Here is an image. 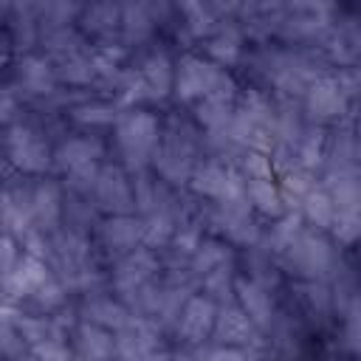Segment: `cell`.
Segmentation results:
<instances>
[{
	"instance_id": "obj_1",
	"label": "cell",
	"mask_w": 361,
	"mask_h": 361,
	"mask_svg": "<svg viewBox=\"0 0 361 361\" xmlns=\"http://www.w3.org/2000/svg\"><path fill=\"white\" fill-rule=\"evenodd\" d=\"M243 76L251 87L271 93L274 99H296L307 93V87L330 73L333 68L322 56L319 45H285V42H254L245 51L240 65Z\"/></svg>"
},
{
	"instance_id": "obj_2",
	"label": "cell",
	"mask_w": 361,
	"mask_h": 361,
	"mask_svg": "<svg viewBox=\"0 0 361 361\" xmlns=\"http://www.w3.org/2000/svg\"><path fill=\"white\" fill-rule=\"evenodd\" d=\"M206 158V130L186 107L161 113V141L152 155V172L175 189H186L197 164Z\"/></svg>"
},
{
	"instance_id": "obj_3",
	"label": "cell",
	"mask_w": 361,
	"mask_h": 361,
	"mask_svg": "<svg viewBox=\"0 0 361 361\" xmlns=\"http://www.w3.org/2000/svg\"><path fill=\"white\" fill-rule=\"evenodd\" d=\"M175 54L166 39H155L130 54L121 87L116 93L118 104L127 107H158L172 99L175 90Z\"/></svg>"
},
{
	"instance_id": "obj_4",
	"label": "cell",
	"mask_w": 361,
	"mask_h": 361,
	"mask_svg": "<svg viewBox=\"0 0 361 361\" xmlns=\"http://www.w3.org/2000/svg\"><path fill=\"white\" fill-rule=\"evenodd\" d=\"M45 265L51 268V274L65 285V290L73 299L107 285V265L102 262V257L93 245V237L76 234L65 226H59L54 234H48Z\"/></svg>"
},
{
	"instance_id": "obj_5",
	"label": "cell",
	"mask_w": 361,
	"mask_h": 361,
	"mask_svg": "<svg viewBox=\"0 0 361 361\" xmlns=\"http://www.w3.org/2000/svg\"><path fill=\"white\" fill-rule=\"evenodd\" d=\"M110 158L130 175L152 169V155L161 141V113L149 107H127L110 130Z\"/></svg>"
},
{
	"instance_id": "obj_6",
	"label": "cell",
	"mask_w": 361,
	"mask_h": 361,
	"mask_svg": "<svg viewBox=\"0 0 361 361\" xmlns=\"http://www.w3.org/2000/svg\"><path fill=\"white\" fill-rule=\"evenodd\" d=\"M341 257H344V248H338L327 231H319L302 223L293 240L276 254V262L285 279H330Z\"/></svg>"
},
{
	"instance_id": "obj_7",
	"label": "cell",
	"mask_w": 361,
	"mask_h": 361,
	"mask_svg": "<svg viewBox=\"0 0 361 361\" xmlns=\"http://www.w3.org/2000/svg\"><path fill=\"white\" fill-rule=\"evenodd\" d=\"M226 90H243L237 76L212 59H206L200 51H180L175 59V90L172 102L178 107H192L200 99L212 93H226Z\"/></svg>"
},
{
	"instance_id": "obj_8",
	"label": "cell",
	"mask_w": 361,
	"mask_h": 361,
	"mask_svg": "<svg viewBox=\"0 0 361 361\" xmlns=\"http://www.w3.org/2000/svg\"><path fill=\"white\" fill-rule=\"evenodd\" d=\"M274 124H276V99L259 87L243 85L234 107V118L228 127V135L234 138V144L243 149H257L271 155Z\"/></svg>"
},
{
	"instance_id": "obj_9",
	"label": "cell",
	"mask_w": 361,
	"mask_h": 361,
	"mask_svg": "<svg viewBox=\"0 0 361 361\" xmlns=\"http://www.w3.org/2000/svg\"><path fill=\"white\" fill-rule=\"evenodd\" d=\"M279 307L305 324L313 336H322L338 327L333 293L324 279H288L279 290Z\"/></svg>"
},
{
	"instance_id": "obj_10",
	"label": "cell",
	"mask_w": 361,
	"mask_h": 361,
	"mask_svg": "<svg viewBox=\"0 0 361 361\" xmlns=\"http://www.w3.org/2000/svg\"><path fill=\"white\" fill-rule=\"evenodd\" d=\"M3 155L20 175H54V144L25 118L3 127Z\"/></svg>"
},
{
	"instance_id": "obj_11",
	"label": "cell",
	"mask_w": 361,
	"mask_h": 361,
	"mask_svg": "<svg viewBox=\"0 0 361 361\" xmlns=\"http://www.w3.org/2000/svg\"><path fill=\"white\" fill-rule=\"evenodd\" d=\"M206 231L243 251L262 240L265 220L251 209L245 197L226 203H206Z\"/></svg>"
},
{
	"instance_id": "obj_12",
	"label": "cell",
	"mask_w": 361,
	"mask_h": 361,
	"mask_svg": "<svg viewBox=\"0 0 361 361\" xmlns=\"http://www.w3.org/2000/svg\"><path fill=\"white\" fill-rule=\"evenodd\" d=\"M161 274H164L161 254L141 245V248H135L133 254H127L124 259H118L107 268V288L130 307Z\"/></svg>"
},
{
	"instance_id": "obj_13",
	"label": "cell",
	"mask_w": 361,
	"mask_h": 361,
	"mask_svg": "<svg viewBox=\"0 0 361 361\" xmlns=\"http://www.w3.org/2000/svg\"><path fill=\"white\" fill-rule=\"evenodd\" d=\"M3 85H8V87L25 102V107H31V104H37V102L54 96V93L62 87L59 79H56V73H54L51 59H48L45 54H39V51L17 56V59L8 65Z\"/></svg>"
},
{
	"instance_id": "obj_14",
	"label": "cell",
	"mask_w": 361,
	"mask_h": 361,
	"mask_svg": "<svg viewBox=\"0 0 361 361\" xmlns=\"http://www.w3.org/2000/svg\"><path fill=\"white\" fill-rule=\"evenodd\" d=\"M319 51L333 71L361 62V6H338L327 34L319 42Z\"/></svg>"
},
{
	"instance_id": "obj_15",
	"label": "cell",
	"mask_w": 361,
	"mask_h": 361,
	"mask_svg": "<svg viewBox=\"0 0 361 361\" xmlns=\"http://www.w3.org/2000/svg\"><path fill=\"white\" fill-rule=\"evenodd\" d=\"M186 189L206 203H226V200L245 197V183H243L240 166L234 161L209 158V155L197 164Z\"/></svg>"
},
{
	"instance_id": "obj_16",
	"label": "cell",
	"mask_w": 361,
	"mask_h": 361,
	"mask_svg": "<svg viewBox=\"0 0 361 361\" xmlns=\"http://www.w3.org/2000/svg\"><path fill=\"white\" fill-rule=\"evenodd\" d=\"M110 161V141L99 133L71 130L56 147H54V178H68L73 172L102 166Z\"/></svg>"
},
{
	"instance_id": "obj_17",
	"label": "cell",
	"mask_w": 361,
	"mask_h": 361,
	"mask_svg": "<svg viewBox=\"0 0 361 361\" xmlns=\"http://www.w3.org/2000/svg\"><path fill=\"white\" fill-rule=\"evenodd\" d=\"M302 110H305V116L313 127L330 130V127H336V124H341L353 116V102L347 99L336 73L330 71L307 87V93L302 96Z\"/></svg>"
},
{
	"instance_id": "obj_18",
	"label": "cell",
	"mask_w": 361,
	"mask_h": 361,
	"mask_svg": "<svg viewBox=\"0 0 361 361\" xmlns=\"http://www.w3.org/2000/svg\"><path fill=\"white\" fill-rule=\"evenodd\" d=\"M93 245L102 257V262L110 268L113 262L124 259L135 248L144 245V220L138 214H113L102 217V223L93 231Z\"/></svg>"
},
{
	"instance_id": "obj_19",
	"label": "cell",
	"mask_w": 361,
	"mask_h": 361,
	"mask_svg": "<svg viewBox=\"0 0 361 361\" xmlns=\"http://www.w3.org/2000/svg\"><path fill=\"white\" fill-rule=\"evenodd\" d=\"M93 206L99 209L102 217L113 214H135V192H133V175L116 164L113 158L102 164L93 192H90Z\"/></svg>"
},
{
	"instance_id": "obj_20",
	"label": "cell",
	"mask_w": 361,
	"mask_h": 361,
	"mask_svg": "<svg viewBox=\"0 0 361 361\" xmlns=\"http://www.w3.org/2000/svg\"><path fill=\"white\" fill-rule=\"evenodd\" d=\"M217 310L220 305L212 302L203 293H195L186 307L180 310V319L169 336L172 347H183V350H203L212 344V333H214V322H217Z\"/></svg>"
},
{
	"instance_id": "obj_21",
	"label": "cell",
	"mask_w": 361,
	"mask_h": 361,
	"mask_svg": "<svg viewBox=\"0 0 361 361\" xmlns=\"http://www.w3.org/2000/svg\"><path fill=\"white\" fill-rule=\"evenodd\" d=\"M169 347V336L138 316L116 330V361H158Z\"/></svg>"
},
{
	"instance_id": "obj_22",
	"label": "cell",
	"mask_w": 361,
	"mask_h": 361,
	"mask_svg": "<svg viewBox=\"0 0 361 361\" xmlns=\"http://www.w3.org/2000/svg\"><path fill=\"white\" fill-rule=\"evenodd\" d=\"M212 344L214 347H237V350H251L262 358H268V344L265 336L259 333V327L245 316V310L231 302V305H220L217 310V322H214V333H212Z\"/></svg>"
},
{
	"instance_id": "obj_23",
	"label": "cell",
	"mask_w": 361,
	"mask_h": 361,
	"mask_svg": "<svg viewBox=\"0 0 361 361\" xmlns=\"http://www.w3.org/2000/svg\"><path fill=\"white\" fill-rule=\"evenodd\" d=\"M73 310H76V319L90 322V324H99V327L113 330V333L121 330V327L133 319L130 307H127L107 285L76 296V299H73Z\"/></svg>"
},
{
	"instance_id": "obj_24",
	"label": "cell",
	"mask_w": 361,
	"mask_h": 361,
	"mask_svg": "<svg viewBox=\"0 0 361 361\" xmlns=\"http://www.w3.org/2000/svg\"><path fill=\"white\" fill-rule=\"evenodd\" d=\"M248 45H251V42H248L245 31L240 28V23H237V20H228V23H223L214 34H209L195 51H200V54H203L206 59H212L214 65L231 71V68H240V65H243Z\"/></svg>"
},
{
	"instance_id": "obj_25",
	"label": "cell",
	"mask_w": 361,
	"mask_h": 361,
	"mask_svg": "<svg viewBox=\"0 0 361 361\" xmlns=\"http://www.w3.org/2000/svg\"><path fill=\"white\" fill-rule=\"evenodd\" d=\"M76 25L93 45H121V3H85Z\"/></svg>"
},
{
	"instance_id": "obj_26",
	"label": "cell",
	"mask_w": 361,
	"mask_h": 361,
	"mask_svg": "<svg viewBox=\"0 0 361 361\" xmlns=\"http://www.w3.org/2000/svg\"><path fill=\"white\" fill-rule=\"evenodd\" d=\"M121 113H124V107L118 104V99L102 96V93H90V96H85L76 107H71L68 121H71L73 130L110 135V130H113V124L118 121Z\"/></svg>"
},
{
	"instance_id": "obj_27",
	"label": "cell",
	"mask_w": 361,
	"mask_h": 361,
	"mask_svg": "<svg viewBox=\"0 0 361 361\" xmlns=\"http://www.w3.org/2000/svg\"><path fill=\"white\" fill-rule=\"evenodd\" d=\"M161 37L152 3H121V45L127 51H138Z\"/></svg>"
},
{
	"instance_id": "obj_28",
	"label": "cell",
	"mask_w": 361,
	"mask_h": 361,
	"mask_svg": "<svg viewBox=\"0 0 361 361\" xmlns=\"http://www.w3.org/2000/svg\"><path fill=\"white\" fill-rule=\"evenodd\" d=\"M71 350L76 361H116V333L76 319L71 327Z\"/></svg>"
},
{
	"instance_id": "obj_29",
	"label": "cell",
	"mask_w": 361,
	"mask_h": 361,
	"mask_svg": "<svg viewBox=\"0 0 361 361\" xmlns=\"http://www.w3.org/2000/svg\"><path fill=\"white\" fill-rule=\"evenodd\" d=\"M234 302L259 327V333H265L274 324L276 313H279V293L268 290V288H262V285H257L245 276H237V299Z\"/></svg>"
},
{
	"instance_id": "obj_30",
	"label": "cell",
	"mask_w": 361,
	"mask_h": 361,
	"mask_svg": "<svg viewBox=\"0 0 361 361\" xmlns=\"http://www.w3.org/2000/svg\"><path fill=\"white\" fill-rule=\"evenodd\" d=\"M237 268H240V276L268 288V290H282L285 288V274L279 268V262L274 259V254L265 248V245H251V248H243L237 251Z\"/></svg>"
},
{
	"instance_id": "obj_31",
	"label": "cell",
	"mask_w": 361,
	"mask_h": 361,
	"mask_svg": "<svg viewBox=\"0 0 361 361\" xmlns=\"http://www.w3.org/2000/svg\"><path fill=\"white\" fill-rule=\"evenodd\" d=\"M231 262H237V248L228 245L226 240L214 237V234H206L203 243L197 245V251L192 254L186 271H189L192 282L197 285L206 274H212V271H217V268H223V265H231Z\"/></svg>"
},
{
	"instance_id": "obj_32",
	"label": "cell",
	"mask_w": 361,
	"mask_h": 361,
	"mask_svg": "<svg viewBox=\"0 0 361 361\" xmlns=\"http://www.w3.org/2000/svg\"><path fill=\"white\" fill-rule=\"evenodd\" d=\"M322 186L327 189V195L333 197L338 212H358L361 214V169L322 175Z\"/></svg>"
},
{
	"instance_id": "obj_33",
	"label": "cell",
	"mask_w": 361,
	"mask_h": 361,
	"mask_svg": "<svg viewBox=\"0 0 361 361\" xmlns=\"http://www.w3.org/2000/svg\"><path fill=\"white\" fill-rule=\"evenodd\" d=\"M99 223H102V214H99V209L93 206V200L85 197V195H73V192L65 189L62 226L71 228V231H76V234H87V237H93V231H96Z\"/></svg>"
},
{
	"instance_id": "obj_34",
	"label": "cell",
	"mask_w": 361,
	"mask_h": 361,
	"mask_svg": "<svg viewBox=\"0 0 361 361\" xmlns=\"http://www.w3.org/2000/svg\"><path fill=\"white\" fill-rule=\"evenodd\" d=\"M279 180V192H282V200H285V209L288 212H299V206L305 203V197L322 186V175L319 172H310V169H288V172H279L276 175Z\"/></svg>"
},
{
	"instance_id": "obj_35",
	"label": "cell",
	"mask_w": 361,
	"mask_h": 361,
	"mask_svg": "<svg viewBox=\"0 0 361 361\" xmlns=\"http://www.w3.org/2000/svg\"><path fill=\"white\" fill-rule=\"evenodd\" d=\"M237 276H240L237 262L223 265V268L206 274V276L197 282V293L209 296V299L217 302V305H231V302L237 299Z\"/></svg>"
},
{
	"instance_id": "obj_36",
	"label": "cell",
	"mask_w": 361,
	"mask_h": 361,
	"mask_svg": "<svg viewBox=\"0 0 361 361\" xmlns=\"http://www.w3.org/2000/svg\"><path fill=\"white\" fill-rule=\"evenodd\" d=\"M299 217L305 220V226L330 234V226H333V220H336V203H333V197L327 195L324 186L313 189V192L305 197V203L299 206Z\"/></svg>"
},
{
	"instance_id": "obj_37",
	"label": "cell",
	"mask_w": 361,
	"mask_h": 361,
	"mask_svg": "<svg viewBox=\"0 0 361 361\" xmlns=\"http://www.w3.org/2000/svg\"><path fill=\"white\" fill-rule=\"evenodd\" d=\"M85 3H68V0H45L37 3L39 28H56V25H76Z\"/></svg>"
},
{
	"instance_id": "obj_38",
	"label": "cell",
	"mask_w": 361,
	"mask_h": 361,
	"mask_svg": "<svg viewBox=\"0 0 361 361\" xmlns=\"http://www.w3.org/2000/svg\"><path fill=\"white\" fill-rule=\"evenodd\" d=\"M336 341L361 361V293L353 299V305L338 319V338Z\"/></svg>"
},
{
	"instance_id": "obj_39",
	"label": "cell",
	"mask_w": 361,
	"mask_h": 361,
	"mask_svg": "<svg viewBox=\"0 0 361 361\" xmlns=\"http://www.w3.org/2000/svg\"><path fill=\"white\" fill-rule=\"evenodd\" d=\"M0 355L3 361H23L31 355L28 341L23 338L20 327L8 316H0Z\"/></svg>"
},
{
	"instance_id": "obj_40",
	"label": "cell",
	"mask_w": 361,
	"mask_h": 361,
	"mask_svg": "<svg viewBox=\"0 0 361 361\" xmlns=\"http://www.w3.org/2000/svg\"><path fill=\"white\" fill-rule=\"evenodd\" d=\"M330 237L338 248H355L361 240V214L358 212H338L330 226Z\"/></svg>"
},
{
	"instance_id": "obj_41",
	"label": "cell",
	"mask_w": 361,
	"mask_h": 361,
	"mask_svg": "<svg viewBox=\"0 0 361 361\" xmlns=\"http://www.w3.org/2000/svg\"><path fill=\"white\" fill-rule=\"evenodd\" d=\"M341 90L347 93V99L353 102V110L361 107V62L358 65H350V68H341V71H333Z\"/></svg>"
},
{
	"instance_id": "obj_42",
	"label": "cell",
	"mask_w": 361,
	"mask_h": 361,
	"mask_svg": "<svg viewBox=\"0 0 361 361\" xmlns=\"http://www.w3.org/2000/svg\"><path fill=\"white\" fill-rule=\"evenodd\" d=\"M23 257H25V248H23L14 237L3 234V240H0V276L11 274V271L20 265Z\"/></svg>"
},
{
	"instance_id": "obj_43",
	"label": "cell",
	"mask_w": 361,
	"mask_h": 361,
	"mask_svg": "<svg viewBox=\"0 0 361 361\" xmlns=\"http://www.w3.org/2000/svg\"><path fill=\"white\" fill-rule=\"evenodd\" d=\"M262 355L251 350H237V347H203V361H259Z\"/></svg>"
},
{
	"instance_id": "obj_44",
	"label": "cell",
	"mask_w": 361,
	"mask_h": 361,
	"mask_svg": "<svg viewBox=\"0 0 361 361\" xmlns=\"http://www.w3.org/2000/svg\"><path fill=\"white\" fill-rule=\"evenodd\" d=\"M313 361H358V358H355L353 353H347V350H344L338 341H333L327 350L316 353V355H313Z\"/></svg>"
},
{
	"instance_id": "obj_45",
	"label": "cell",
	"mask_w": 361,
	"mask_h": 361,
	"mask_svg": "<svg viewBox=\"0 0 361 361\" xmlns=\"http://www.w3.org/2000/svg\"><path fill=\"white\" fill-rule=\"evenodd\" d=\"M158 361H203V350H183V347H169Z\"/></svg>"
},
{
	"instance_id": "obj_46",
	"label": "cell",
	"mask_w": 361,
	"mask_h": 361,
	"mask_svg": "<svg viewBox=\"0 0 361 361\" xmlns=\"http://www.w3.org/2000/svg\"><path fill=\"white\" fill-rule=\"evenodd\" d=\"M355 259H358V265H361V240H358V245H355Z\"/></svg>"
},
{
	"instance_id": "obj_47",
	"label": "cell",
	"mask_w": 361,
	"mask_h": 361,
	"mask_svg": "<svg viewBox=\"0 0 361 361\" xmlns=\"http://www.w3.org/2000/svg\"><path fill=\"white\" fill-rule=\"evenodd\" d=\"M23 361H42V358H37V355L31 353V355H28V358H23Z\"/></svg>"
},
{
	"instance_id": "obj_48",
	"label": "cell",
	"mask_w": 361,
	"mask_h": 361,
	"mask_svg": "<svg viewBox=\"0 0 361 361\" xmlns=\"http://www.w3.org/2000/svg\"><path fill=\"white\" fill-rule=\"evenodd\" d=\"M353 113H355V118H358V121H361V107H355V110H353Z\"/></svg>"
}]
</instances>
